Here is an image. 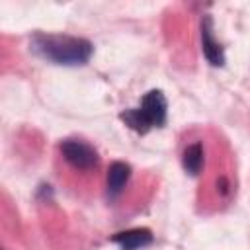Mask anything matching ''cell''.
Here are the masks:
<instances>
[{"instance_id":"1","label":"cell","mask_w":250,"mask_h":250,"mask_svg":"<svg viewBox=\"0 0 250 250\" xmlns=\"http://www.w3.org/2000/svg\"><path fill=\"white\" fill-rule=\"evenodd\" d=\"M29 47L43 61L59 66H82L94 55V45L88 39L59 33H35Z\"/></svg>"},{"instance_id":"2","label":"cell","mask_w":250,"mask_h":250,"mask_svg":"<svg viewBox=\"0 0 250 250\" xmlns=\"http://www.w3.org/2000/svg\"><path fill=\"white\" fill-rule=\"evenodd\" d=\"M166 115H168V102L162 90H148L143 96L139 107H131L119 113L121 121L129 129L141 135L148 133L154 127H162L166 123Z\"/></svg>"},{"instance_id":"3","label":"cell","mask_w":250,"mask_h":250,"mask_svg":"<svg viewBox=\"0 0 250 250\" xmlns=\"http://www.w3.org/2000/svg\"><path fill=\"white\" fill-rule=\"evenodd\" d=\"M61 152L72 168L82 170V172L94 170L100 164V156H98L96 148L80 139H64L61 143Z\"/></svg>"},{"instance_id":"4","label":"cell","mask_w":250,"mask_h":250,"mask_svg":"<svg viewBox=\"0 0 250 250\" xmlns=\"http://www.w3.org/2000/svg\"><path fill=\"white\" fill-rule=\"evenodd\" d=\"M201 51L211 66L225 64V51H223V45L215 39L211 16H203V20H201Z\"/></svg>"},{"instance_id":"5","label":"cell","mask_w":250,"mask_h":250,"mask_svg":"<svg viewBox=\"0 0 250 250\" xmlns=\"http://www.w3.org/2000/svg\"><path fill=\"white\" fill-rule=\"evenodd\" d=\"M154 236L150 232V229L145 227H137V229H127L121 232H115L111 236V242L119 244L121 250H141L148 244H152Z\"/></svg>"},{"instance_id":"6","label":"cell","mask_w":250,"mask_h":250,"mask_svg":"<svg viewBox=\"0 0 250 250\" xmlns=\"http://www.w3.org/2000/svg\"><path fill=\"white\" fill-rule=\"evenodd\" d=\"M129 176H131V166L127 162L115 160L109 164V168H107V195L111 199L123 191Z\"/></svg>"},{"instance_id":"7","label":"cell","mask_w":250,"mask_h":250,"mask_svg":"<svg viewBox=\"0 0 250 250\" xmlns=\"http://www.w3.org/2000/svg\"><path fill=\"white\" fill-rule=\"evenodd\" d=\"M203 162H205V150L199 141L186 146V150L182 154V166L189 176H197L203 168Z\"/></svg>"}]
</instances>
